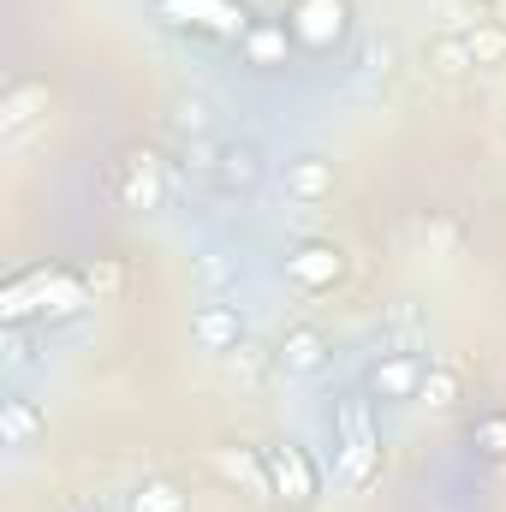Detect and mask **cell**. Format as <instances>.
Listing matches in <instances>:
<instances>
[{
    "mask_svg": "<svg viewBox=\"0 0 506 512\" xmlns=\"http://www.w3.org/2000/svg\"><path fill=\"white\" fill-rule=\"evenodd\" d=\"M286 30H292V42L298 48H310V54H328V48H340L346 42V30H352V6L346 0H286Z\"/></svg>",
    "mask_w": 506,
    "mask_h": 512,
    "instance_id": "6da1fadb",
    "label": "cell"
},
{
    "mask_svg": "<svg viewBox=\"0 0 506 512\" xmlns=\"http://www.w3.org/2000/svg\"><path fill=\"white\" fill-rule=\"evenodd\" d=\"M191 167L197 173H215L221 185H256L262 179V155L251 143H209V137H191Z\"/></svg>",
    "mask_w": 506,
    "mask_h": 512,
    "instance_id": "7a4b0ae2",
    "label": "cell"
},
{
    "mask_svg": "<svg viewBox=\"0 0 506 512\" xmlns=\"http://www.w3.org/2000/svg\"><path fill=\"white\" fill-rule=\"evenodd\" d=\"M262 459H268V483H274V495L286 507H310L316 501V465H310L304 447L280 441V447H262Z\"/></svg>",
    "mask_w": 506,
    "mask_h": 512,
    "instance_id": "3957f363",
    "label": "cell"
},
{
    "mask_svg": "<svg viewBox=\"0 0 506 512\" xmlns=\"http://www.w3.org/2000/svg\"><path fill=\"white\" fill-rule=\"evenodd\" d=\"M173 24H191V30H209V36H245L251 30V12L239 0H155Z\"/></svg>",
    "mask_w": 506,
    "mask_h": 512,
    "instance_id": "277c9868",
    "label": "cell"
},
{
    "mask_svg": "<svg viewBox=\"0 0 506 512\" xmlns=\"http://www.w3.org/2000/svg\"><path fill=\"white\" fill-rule=\"evenodd\" d=\"M191 340H197L203 352H239V346H245L239 304H227V298H203V304H191Z\"/></svg>",
    "mask_w": 506,
    "mask_h": 512,
    "instance_id": "5b68a950",
    "label": "cell"
},
{
    "mask_svg": "<svg viewBox=\"0 0 506 512\" xmlns=\"http://www.w3.org/2000/svg\"><path fill=\"white\" fill-rule=\"evenodd\" d=\"M340 274H346V256H340V245L310 239V245H298V251L286 256V280H292L298 292H328Z\"/></svg>",
    "mask_w": 506,
    "mask_h": 512,
    "instance_id": "8992f818",
    "label": "cell"
},
{
    "mask_svg": "<svg viewBox=\"0 0 506 512\" xmlns=\"http://www.w3.org/2000/svg\"><path fill=\"white\" fill-rule=\"evenodd\" d=\"M423 358H417V346H405V352H387L376 370H370V399H411L417 382H423Z\"/></svg>",
    "mask_w": 506,
    "mask_h": 512,
    "instance_id": "52a82bcc",
    "label": "cell"
},
{
    "mask_svg": "<svg viewBox=\"0 0 506 512\" xmlns=\"http://www.w3.org/2000/svg\"><path fill=\"white\" fill-rule=\"evenodd\" d=\"M215 471H221L227 483H239L245 495H256V501H268V495H274L262 447H215Z\"/></svg>",
    "mask_w": 506,
    "mask_h": 512,
    "instance_id": "ba28073f",
    "label": "cell"
},
{
    "mask_svg": "<svg viewBox=\"0 0 506 512\" xmlns=\"http://www.w3.org/2000/svg\"><path fill=\"white\" fill-rule=\"evenodd\" d=\"M286 48H292V30H286V18H251V30L239 36V54L262 66V72H274V66H286Z\"/></svg>",
    "mask_w": 506,
    "mask_h": 512,
    "instance_id": "9c48e42d",
    "label": "cell"
},
{
    "mask_svg": "<svg viewBox=\"0 0 506 512\" xmlns=\"http://www.w3.org/2000/svg\"><path fill=\"white\" fill-rule=\"evenodd\" d=\"M274 364H280L286 376H316V370L328 364V340H322L316 328H286V340L274 346Z\"/></svg>",
    "mask_w": 506,
    "mask_h": 512,
    "instance_id": "30bf717a",
    "label": "cell"
},
{
    "mask_svg": "<svg viewBox=\"0 0 506 512\" xmlns=\"http://www.w3.org/2000/svg\"><path fill=\"white\" fill-rule=\"evenodd\" d=\"M328 191H334V167H328L322 155H292V161H286V197L322 203Z\"/></svg>",
    "mask_w": 506,
    "mask_h": 512,
    "instance_id": "8fae6325",
    "label": "cell"
},
{
    "mask_svg": "<svg viewBox=\"0 0 506 512\" xmlns=\"http://www.w3.org/2000/svg\"><path fill=\"white\" fill-rule=\"evenodd\" d=\"M120 203L126 209H155L161 203V173L149 155H126L120 161Z\"/></svg>",
    "mask_w": 506,
    "mask_h": 512,
    "instance_id": "7c38bea8",
    "label": "cell"
},
{
    "mask_svg": "<svg viewBox=\"0 0 506 512\" xmlns=\"http://www.w3.org/2000/svg\"><path fill=\"white\" fill-rule=\"evenodd\" d=\"M376 465H381L376 441H340V453H334V489H364L376 477Z\"/></svg>",
    "mask_w": 506,
    "mask_h": 512,
    "instance_id": "4fadbf2b",
    "label": "cell"
},
{
    "mask_svg": "<svg viewBox=\"0 0 506 512\" xmlns=\"http://www.w3.org/2000/svg\"><path fill=\"white\" fill-rule=\"evenodd\" d=\"M36 435H42V411H36V399L12 393V399L0 405V441H6V447H30Z\"/></svg>",
    "mask_w": 506,
    "mask_h": 512,
    "instance_id": "5bb4252c",
    "label": "cell"
},
{
    "mask_svg": "<svg viewBox=\"0 0 506 512\" xmlns=\"http://www.w3.org/2000/svg\"><path fill=\"white\" fill-rule=\"evenodd\" d=\"M36 108H48V90L42 84H12L6 90V114H0L6 137H24V126L36 120Z\"/></svg>",
    "mask_w": 506,
    "mask_h": 512,
    "instance_id": "9a60e30c",
    "label": "cell"
},
{
    "mask_svg": "<svg viewBox=\"0 0 506 512\" xmlns=\"http://www.w3.org/2000/svg\"><path fill=\"white\" fill-rule=\"evenodd\" d=\"M90 304V286H78V280H66V274H48V292H42V316L48 322H66V316H78Z\"/></svg>",
    "mask_w": 506,
    "mask_h": 512,
    "instance_id": "2e32d148",
    "label": "cell"
},
{
    "mask_svg": "<svg viewBox=\"0 0 506 512\" xmlns=\"http://www.w3.org/2000/svg\"><path fill=\"white\" fill-rule=\"evenodd\" d=\"M429 66H435L441 78H465L477 60H471V42H465V36H435V48H429Z\"/></svg>",
    "mask_w": 506,
    "mask_h": 512,
    "instance_id": "e0dca14e",
    "label": "cell"
},
{
    "mask_svg": "<svg viewBox=\"0 0 506 512\" xmlns=\"http://www.w3.org/2000/svg\"><path fill=\"white\" fill-rule=\"evenodd\" d=\"M334 423H340V441H376V423H370V399H340L334 405Z\"/></svg>",
    "mask_w": 506,
    "mask_h": 512,
    "instance_id": "ac0fdd59",
    "label": "cell"
},
{
    "mask_svg": "<svg viewBox=\"0 0 506 512\" xmlns=\"http://www.w3.org/2000/svg\"><path fill=\"white\" fill-rule=\"evenodd\" d=\"M465 42H471V60H477V66H501L506 60V30L501 24H477Z\"/></svg>",
    "mask_w": 506,
    "mask_h": 512,
    "instance_id": "d6986e66",
    "label": "cell"
},
{
    "mask_svg": "<svg viewBox=\"0 0 506 512\" xmlns=\"http://www.w3.org/2000/svg\"><path fill=\"white\" fill-rule=\"evenodd\" d=\"M417 399H429V405H453V399H459V376H453L447 364H429L423 382H417Z\"/></svg>",
    "mask_w": 506,
    "mask_h": 512,
    "instance_id": "ffe728a7",
    "label": "cell"
},
{
    "mask_svg": "<svg viewBox=\"0 0 506 512\" xmlns=\"http://www.w3.org/2000/svg\"><path fill=\"white\" fill-rule=\"evenodd\" d=\"M131 512H185V495H179L173 483H143V489L131 495Z\"/></svg>",
    "mask_w": 506,
    "mask_h": 512,
    "instance_id": "44dd1931",
    "label": "cell"
},
{
    "mask_svg": "<svg viewBox=\"0 0 506 512\" xmlns=\"http://www.w3.org/2000/svg\"><path fill=\"white\" fill-rule=\"evenodd\" d=\"M173 126L185 131V137H209V126H215V114H209V102H179V114H173Z\"/></svg>",
    "mask_w": 506,
    "mask_h": 512,
    "instance_id": "7402d4cb",
    "label": "cell"
},
{
    "mask_svg": "<svg viewBox=\"0 0 506 512\" xmlns=\"http://www.w3.org/2000/svg\"><path fill=\"white\" fill-rule=\"evenodd\" d=\"M197 280L209 286V298H221V292H227L239 274H233V262H221V256H203V262H197Z\"/></svg>",
    "mask_w": 506,
    "mask_h": 512,
    "instance_id": "603a6c76",
    "label": "cell"
},
{
    "mask_svg": "<svg viewBox=\"0 0 506 512\" xmlns=\"http://www.w3.org/2000/svg\"><path fill=\"white\" fill-rule=\"evenodd\" d=\"M84 286L102 298V292H114V286H120V268H114V262H90V268H84Z\"/></svg>",
    "mask_w": 506,
    "mask_h": 512,
    "instance_id": "cb8c5ba5",
    "label": "cell"
},
{
    "mask_svg": "<svg viewBox=\"0 0 506 512\" xmlns=\"http://www.w3.org/2000/svg\"><path fill=\"white\" fill-rule=\"evenodd\" d=\"M477 447H483L489 459H501V453H506V417H489V423L477 429Z\"/></svg>",
    "mask_w": 506,
    "mask_h": 512,
    "instance_id": "d4e9b609",
    "label": "cell"
},
{
    "mask_svg": "<svg viewBox=\"0 0 506 512\" xmlns=\"http://www.w3.org/2000/svg\"><path fill=\"white\" fill-rule=\"evenodd\" d=\"M6 364H12V370H24V364H30V334H24L18 322L6 328Z\"/></svg>",
    "mask_w": 506,
    "mask_h": 512,
    "instance_id": "484cf974",
    "label": "cell"
},
{
    "mask_svg": "<svg viewBox=\"0 0 506 512\" xmlns=\"http://www.w3.org/2000/svg\"><path fill=\"white\" fill-rule=\"evenodd\" d=\"M66 512H102V507H96V501H72Z\"/></svg>",
    "mask_w": 506,
    "mask_h": 512,
    "instance_id": "4316f807",
    "label": "cell"
}]
</instances>
